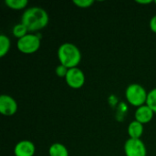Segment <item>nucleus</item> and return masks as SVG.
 <instances>
[{"label":"nucleus","mask_w":156,"mask_h":156,"mask_svg":"<svg viewBox=\"0 0 156 156\" xmlns=\"http://www.w3.org/2000/svg\"><path fill=\"white\" fill-rule=\"evenodd\" d=\"M27 32H28V30L23 23H18V24L15 25L12 29V34L18 39L25 37L27 34H28Z\"/></svg>","instance_id":"4468645a"},{"label":"nucleus","mask_w":156,"mask_h":156,"mask_svg":"<svg viewBox=\"0 0 156 156\" xmlns=\"http://www.w3.org/2000/svg\"><path fill=\"white\" fill-rule=\"evenodd\" d=\"M58 58L61 65L68 69L76 68L81 60V52L80 48L69 42L63 43L58 49Z\"/></svg>","instance_id":"f03ea898"},{"label":"nucleus","mask_w":156,"mask_h":156,"mask_svg":"<svg viewBox=\"0 0 156 156\" xmlns=\"http://www.w3.org/2000/svg\"><path fill=\"white\" fill-rule=\"evenodd\" d=\"M17 112V103L10 95L0 96V112L5 116H12Z\"/></svg>","instance_id":"0eeeda50"},{"label":"nucleus","mask_w":156,"mask_h":156,"mask_svg":"<svg viewBox=\"0 0 156 156\" xmlns=\"http://www.w3.org/2000/svg\"><path fill=\"white\" fill-rule=\"evenodd\" d=\"M40 37L37 35L28 33L25 37L17 39V49L24 54H33L40 48Z\"/></svg>","instance_id":"20e7f679"},{"label":"nucleus","mask_w":156,"mask_h":156,"mask_svg":"<svg viewBox=\"0 0 156 156\" xmlns=\"http://www.w3.org/2000/svg\"><path fill=\"white\" fill-rule=\"evenodd\" d=\"M154 3H155V4H156V0H155V1H154Z\"/></svg>","instance_id":"aec40b11"},{"label":"nucleus","mask_w":156,"mask_h":156,"mask_svg":"<svg viewBox=\"0 0 156 156\" xmlns=\"http://www.w3.org/2000/svg\"><path fill=\"white\" fill-rule=\"evenodd\" d=\"M35 153V144L28 140H22L18 142L14 148L15 156H33Z\"/></svg>","instance_id":"6e6552de"},{"label":"nucleus","mask_w":156,"mask_h":156,"mask_svg":"<svg viewBox=\"0 0 156 156\" xmlns=\"http://www.w3.org/2000/svg\"><path fill=\"white\" fill-rule=\"evenodd\" d=\"M5 4L10 9L21 10V9H24L27 5L28 2H27V0H5Z\"/></svg>","instance_id":"ddd939ff"},{"label":"nucleus","mask_w":156,"mask_h":156,"mask_svg":"<svg viewBox=\"0 0 156 156\" xmlns=\"http://www.w3.org/2000/svg\"><path fill=\"white\" fill-rule=\"evenodd\" d=\"M68 70H69L68 68H66L65 66L59 64V65H58V66L56 67L55 72H56V75H57V76H58V77H60V78H63V77L65 78L66 75H67V73H68Z\"/></svg>","instance_id":"f3484780"},{"label":"nucleus","mask_w":156,"mask_h":156,"mask_svg":"<svg viewBox=\"0 0 156 156\" xmlns=\"http://www.w3.org/2000/svg\"><path fill=\"white\" fill-rule=\"evenodd\" d=\"M146 105L151 108V110L156 113V88L153 89L148 92Z\"/></svg>","instance_id":"2eb2a0df"},{"label":"nucleus","mask_w":156,"mask_h":156,"mask_svg":"<svg viewBox=\"0 0 156 156\" xmlns=\"http://www.w3.org/2000/svg\"><path fill=\"white\" fill-rule=\"evenodd\" d=\"M49 17L47 11L39 6H31L26 9L21 17L28 32H37L43 29L48 23Z\"/></svg>","instance_id":"f257e3e1"},{"label":"nucleus","mask_w":156,"mask_h":156,"mask_svg":"<svg viewBox=\"0 0 156 156\" xmlns=\"http://www.w3.org/2000/svg\"><path fill=\"white\" fill-rule=\"evenodd\" d=\"M154 114V112L151 110V108L149 106H147L146 104H144V105L137 108V110L135 111V113H134V117L137 122H139L143 124H146L153 120Z\"/></svg>","instance_id":"1a4fd4ad"},{"label":"nucleus","mask_w":156,"mask_h":156,"mask_svg":"<svg viewBox=\"0 0 156 156\" xmlns=\"http://www.w3.org/2000/svg\"><path fill=\"white\" fill-rule=\"evenodd\" d=\"M148 92L146 90L138 83L130 84L125 90V97L127 101L135 107H141L146 104Z\"/></svg>","instance_id":"7ed1b4c3"},{"label":"nucleus","mask_w":156,"mask_h":156,"mask_svg":"<svg viewBox=\"0 0 156 156\" xmlns=\"http://www.w3.org/2000/svg\"><path fill=\"white\" fill-rule=\"evenodd\" d=\"M66 83L72 89H80L85 83L84 72L78 67L69 69L68 73L65 77Z\"/></svg>","instance_id":"423d86ee"},{"label":"nucleus","mask_w":156,"mask_h":156,"mask_svg":"<svg viewBox=\"0 0 156 156\" xmlns=\"http://www.w3.org/2000/svg\"><path fill=\"white\" fill-rule=\"evenodd\" d=\"M144 133V124L137 122L136 120L130 122L128 126V134L130 138L140 139Z\"/></svg>","instance_id":"9d476101"},{"label":"nucleus","mask_w":156,"mask_h":156,"mask_svg":"<svg viewBox=\"0 0 156 156\" xmlns=\"http://www.w3.org/2000/svg\"><path fill=\"white\" fill-rule=\"evenodd\" d=\"M11 47V42L10 39L5 34L0 35V57H5Z\"/></svg>","instance_id":"f8f14e48"},{"label":"nucleus","mask_w":156,"mask_h":156,"mask_svg":"<svg viewBox=\"0 0 156 156\" xmlns=\"http://www.w3.org/2000/svg\"><path fill=\"white\" fill-rule=\"evenodd\" d=\"M93 0H74L73 4L80 8H89L93 5Z\"/></svg>","instance_id":"dca6fc26"},{"label":"nucleus","mask_w":156,"mask_h":156,"mask_svg":"<svg viewBox=\"0 0 156 156\" xmlns=\"http://www.w3.org/2000/svg\"><path fill=\"white\" fill-rule=\"evenodd\" d=\"M136 3L142 4V5H147V4L153 3V1L152 0H136Z\"/></svg>","instance_id":"6ab92c4d"},{"label":"nucleus","mask_w":156,"mask_h":156,"mask_svg":"<svg viewBox=\"0 0 156 156\" xmlns=\"http://www.w3.org/2000/svg\"><path fill=\"white\" fill-rule=\"evenodd\" d=\"M150 28L153 32L156 33V15H154L150 20Z\"/></svg>","instance_id":"a211bd4d"},{"label":"nucleus","mask_w":156,"mask_h":156,"mask_svg":"<svg viewBox=\"0 0 156 156\" xmlns=\"http://www.w3.org/2000/svg\"><path fill=\"white\" fill-rule=\"evenodd\" d=\"M124 153L126 156H146L147 150L144 143L141 139L129 138L124 144Z\"/></svg>","instance_id":"39448f33"},{"label":"nucleus","mask_w":156,"mask_h":156,"mask_svg":"<svg viewBox=\"0 0 156 156\" xmlns=\"http://www.w3.org/2000/svg\"><path fill=\"white\" fill-rule=\"evenodd\" d=\"M49 156H69V151L67 147L59 143H55L50 145L48 149Z\"/></svg>","instance_id":"9b49d317"}]
</instances>
